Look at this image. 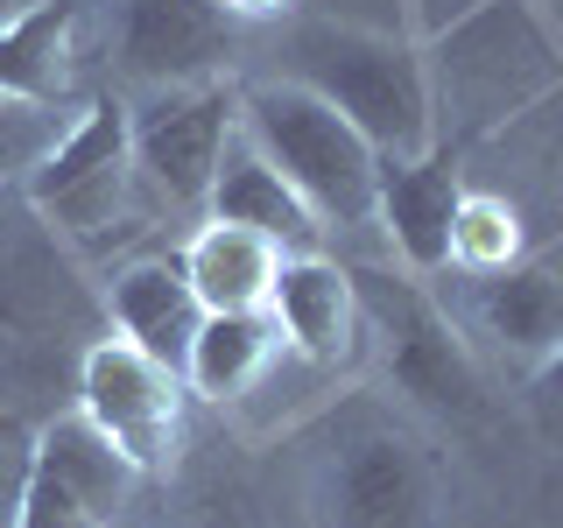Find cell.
Instances as JSON below:
<instances>
[{
  "mask_svg": "<svg viewBox=\"0 0 563 528\" xmlns=\"http://www.w3.org/2000/svg\"><path fill=\"white\" fill-rule=\"evenodd\" d=\"M240 134L303 190V205L339 226H374V190H380V148L366 141L339 106L303 92L296 78H261L240 85Z\"/></svg>",
  "mask_w": 563,
  "mask_h": 528,
  "instance_id": "4",
  "label": "cell"
},
{
  "mask_svg": "<svg viewBox=\"0 0 563 528\" xmlns=\"http://www.w3.org/2000/svg\"><path fill=\"white\" fill-rule=\"evenodd\" d=\"M528 261V211L515 205V190L465 184L451 211V275H493Z\"/></svg>",
  "mask_w": 563,
  "mask_h": 528,
  "instance_id": "20",
  "label": "cell"
},
{
  "mask_svg": "<svg viewBox=\"0 0 563 528\" xmlns=\"http://www.w3.org/2000/svg\"><path fill=\"white\" fill-rule=\"evenodd\" d=\"M99 310H106V331H120V339H134L141 352H155V360H169L176 374H184V352L198 339L205 324V304L190 296L184 268H176V254H134L120 261L113 275H106L99 289Z\"/></svg>",
  "mask_w": 563,
  "mask_h": 528,
  "instance_id": "14",
  "label": "cell"
},
{
  "mask_svg": "<svg viewBox=\"0 0 563 528\" xmlns=\"http://www.w3.org/2000/svg\"><path fill=\"white\" fill-rule=\"evenodd\" d=\"M70 106H49V99H0V198L22 190V176L49 155V141L64 134Z\"/></svg>",
  "mask_w": 563,
  "mask_h": 528,
  "instance_id": "21",
  "label": "cell"
},
{
  "mask_svg": "<svg viewBox=\"0 0 563 528\" xmlns=\"http://www.w3.org/2000/svg\"><path fill=\"white\" fill-rule=\"evenodd\" d=\"M29 458H35V416L0 409V528H14V507H22V486H29Z\"/></svg>",
  "mask_w": 563,
  "mask_h": 528,
  "instance_id": "22",
  "label": "cell"
},
{
  "mask_svg": "<svg viewBox=\"0 0 563 528\" xmlns=\"http://www.w3.org/2000/svg\"><path fill=\"white\" fill-rule=\"evenodd\" d=\"M205 219L254 226V233H268L282 254H296V246H317V240H324V219H317V211L303 205V190H296L289 176H282L246 134H233V148H225L219 176H211Z\"/></svg>",
  "mask_w": 563,
  "mask_h": 528,
  "instance_id": "15",
  "label": "cell"
},
{
  "mask_svg": "<svg viewBox=\"0 0 563 528\" xmlns=\"http://www.w3.org/2000/svg\"><path fill=\"white\" fill-rule=\"evenodd\" d=\"M225 14H233V22H275V14H289L296 0H219Z\"/></svg>",
  "mask_w": 563,
  "mask_h": 528,
  "instance_id": "24",
  "label": "cell"
},
{
  "mask_svg": "<svg viewBox=\"0 0 563 528\" xmlns=\"http://www.w3.org/2000/svg\"><path fill=\"white\" fill-rule=\"evenodd\" d=\"M184 402L190 387L169 360L141 352L120 331H99L78 352V416L134 465V480H155V472L176 465V444H184Z\"/></svg>",
  "mask_w": 563,
  "mask_h": 528,
  "instance_id": "8",
  "label": "cell"
},
{
  "mask_svg": "<svg viewBox=\"0 0 563 528\" xmlns=\"http://www.w3.org/2000/svg\"><path fill=\"white\" fill-rule=\"evenodd\" d=\"M268 317L282 331V352H296L317 374H345L366 360V310H360V282L339 254L324 246H296L282 254L275 289H268Z\"/></svg>",
  "mask_w": 563,
  "mask_h": 528,
  "instance_id": "11",
  "label": "cell"
},
{
  "mask_svg": "<svg viewBox=\"0 0 563 528\" xmlns=\"http://www.w3.org/2000/svg\"><path fill=\"white\" fill-rule=\"evenodd\" d=\"M366 310V352H380V374L416 416L437 422H472L486 409V374L479 352L457 331L451 304L437 282H416L409 268H352Z\"/></svg>",
  "mask_w": 563,
  "mask_h": 528,
  "instance_id": "5",
  "label": "cell"
},
{
  "mask_svg": "<svg viewBox=\"0 0 563 528\" xmlns=\"http://www.w3.org/2000/svg\"><path fill=\"white\" fill-rule=\"evenodd\" d=\"M528 416L542 422V437L563 444V345H550L536 366H528Z\"/></svg>",
  "mask_w": 563,
  "mask_h": 528,
  "instance_id": "23",
  "label": "cell"
},
{
  "mask_svg": "<svg viewBox=\"0 0 563 528\" xmlns=\"http://www.w3.org/2000/svg\"><path fill=\"white\" fill-rule=\"evenodd\" d=\"M22 205L78 261L113 254L120 240H134L141 219H148V190H141V169H134L128 106L120 99L70 106V120L49 141V155L22 176Z\"/></svg>",
  "mask_w": 563,
  "mask_h": 528,
  "instance_id": "3",
  "label": "cell"
},
{
  "mask_svg": "<svg viewBox=\"0 0 563 528\" xmlns=\"http://www.w3.org/2000/svg\"><path fill=\"white\" fill-rule=\"evenodd\" d=\"M465 282V304H457V331L479 339L486 352L515 366H536L550 345H563V275L542 261H515V268L493 275H457Z\"/></svg>",
  "mask_w": 563,
  "mask_h": 528,
  "instance_id": "13",
  "label": "cell"
},
{
  "mask_svg": "<svg viewBox=\"0 0 563 528\" xmlns=\"http://www.w3.org/2000/svg\"><path fill=\"white\" fill-rule=\"evenodd\" d=\"M310 515L317 528H437L444 521L437 451L380 409L331 422L310 465Z\"/></svg>",
  "mask_w": 563,
  "mask_h": 528,
  "instance_id": "6",
  "label": "cell"
},
{
  "mask_svg": "<svg viewBox=\"0 0 563 528\" xmlns=\"http://www.w3.org/2000/svg\"><path fill=\"white\" fill-rule=\"evenodd\" d=\"M176 268H184L190 296L205 310H268L275 268H282V246L254 226L233 219H198L176 246Z\"/></svg>",
  "mask_w": 563,
  "mask_h": 528,
  "instance_id": "16",
  "label": "cell"
},
{
  "mask_svg": "<svg viewBox=\"0 0 563 528\" xmlns=\"http://www.w3.org/2000/svg\"><path fill=\"white\" fill-rule=\"evenodd\" d=\"M240 134V78H198V85H155L128 106V141L148 205L205 219L211 176Z\"/></svg>",
  "mask_w": 563,
  "mask_h": 528,
  "instance_id": "7",
  "label": "cell"
},
{
  "mask_svg": "<svg viewBox=\"0 0 563 528\" xmlns=\"http://www.w3.org/2000/svg\"><path fill=\"white\" fill-rule=\"evenodd\" d=\"M70 246L43 233V219L29 211L22 240H0V331H22V339H43L57 331V310L78 304L70 296Z\"/></svg>",
  "mask_w": 563,
  "mask_h": 528,
  "instance_id": "19",
  "label": "cell"
},
{
  "mask_svg": "<svg viewBox=\"0 0 563 528\" xmlns=\"http://www.w3.org/2000/svg\"><path fill=\"white\" fill-rule=\"evenodd\" d=\"M78 29H85V0H29L22 14H8L0 22V99L70 106Z\"/></svg>",
  "mask_w": 563,
  "mask_h": 528,
  "instance_id": "17",
  "label": "cell"
},
{
  "mask_svg": "<svg viewBox=\"0 0 563 528\" xmlns=\"http://www.w3.org/2000/svg\"><path fill=\"white\" fill-rule=\"evenodd\" d=\"M422 64H430L437 141L457 155L500 141L515 120L563 92V43L536 0H472L422 43Z\"/></svg>",
  "mask_w": 563,
  "mask_h": 528,
  "instance_id": "1",
  "label": "cell"
},
{
  "mask_svg": "<svg viewBox=\"0 0 563 528\" xmlns=\"http://www.w3.org/2000/svg\"><path fill=\"white\" fill-rule=\"evenodd\" d=\"M275 360H282V331L268 310H205L198 339L184 352V387L198 402L233 409L275 374Z\"/></svg>",
  "mask_w": 563,
  "mask_h": 528,
  "instance_id": "18",
  "label": "cell"
},
{
  "mask_svg": "<svg viewBox=\"0 0 563 528\" xmlns=\"http://www.w3.org/2000/svg\"><path fill=\"white\" fill-rule=\"evenodd\" d=\"M128 493H134V465L78 409L43 416L35 422V458H29L14 528H113Z\"/></svg>",
  "mask_w": 563,
  "mask_h": 528,
  "instance_id": "9",
  "label": "cell"
},
{
  "mask_svg": "<svg viewBox=\"0 0 563 528\" xmlns=\"http://www.w3.org/2000/svg\"><path fill=\"white\" fill-rule=\"evenodd\" d=\"M465 190V155L430 141L422 155H380V190H374V226L387 233L395 261L416 282L451 275V211Z\"/></svg>",
  "mask_w": 563,
  "mask_h": 528,
  "instance_id": "12",
  "label": "cell"
},
{
  "mask_svg": "<svg viewBox=\"0 0 563 528\" xmlns=\"http://www.w3.org/2000/svg\"><path fill=\"white\" fill-rule=\"evenodd\" d=\"M113 57L141 92H155V85L233 78L240 22L219 8V0H120Z\"/></svg>",
  "mask_w": 563,
  "mask_h": 528,
  "instance_id": "10",
  "label": "cell"
},
{
  "mask_svg": "<svg viewBox=\"0 0 563 528\" xmlns=\"http://www.w3.org/2000/svg\"><path fill=\"white\" fill-rule=\"evenodd\" d=\"M282 78H296L303 92L339 106L380 155H422L437 141L430 64H422V43L401 29L296 22L282 35Z\"/></svg>",
  "mask_w": 563,
  "mask_h": 528,
  "instance_id": "2",
  "label": "cell"
}]
</instances>
